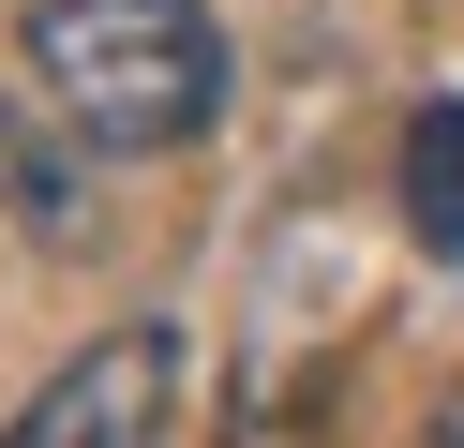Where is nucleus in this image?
Returning <instances> with one entry per match:
<instances>
[{"label":"nucleus","mask_w":464,"mask_h":448,"mask_svg":"<svg viewBox=\"0 0 464 448\" xmlns=\"http://www.w3.org/2000/svg\"><path fill=\"white\" fill-rule=\"evenodd\" d=\"M31 90L105 165H165L225 119V30L210 0H31Z\"/></svg>","instance_id":"obj_1"},{"label":"nucleus","mask_w":464,"mask_h":448,"mask_svg":"<svg viewBox=\"0 0 464 448\" xmlns=\"http://www.w3.org/2000/svg\"><path fill=\"white\" fill-rule=\"evenodd\" d=\"M165 434H180V329L165 314L75 344L31 404L0 418V448H165Z\"/></svg>","instance_id":"obj_2"},{"label":"nucleus","mask_w":464,"mask_h":448,"mask_svg":"<svg viewBox=\"0 0 464 448\" xmlns=\"http://www.w3.org/2000/svg\"><path fill=\"white\" fill-rule=\"evenodd\" d=\"M91 165H105V149L75 135L61 105H15V90H0V224H31V239H91Z\"/></svg>","instance_id":"obj_3"},{"label":"nucleus","mask_w":464,"mask_h":448,"mask_svg":"<svg viewBox=\"0 0 464 448\" xmlns=\"http://www.w3.org/2000/svg\"><path fill=\"white\" fill-rule=\"evenodd\" d=\"M404 224H420L434 254H464V90L404 119Z\"/></svg>","instance_id":"obj_4"},{"label":"nucleus","mask_w":464,"mask_h":448,"mask_svg":"<svg viewBox=\"0 0 464 448\" xmlns=\"http://www.w3.org/2000/svg\"><path fill=\"white\" fill-rule=\"evenodd\" d=\"M434 448H464V388H450V418H434Z\"/></svg>","instance_id":"obj_5"}]
</instances>
